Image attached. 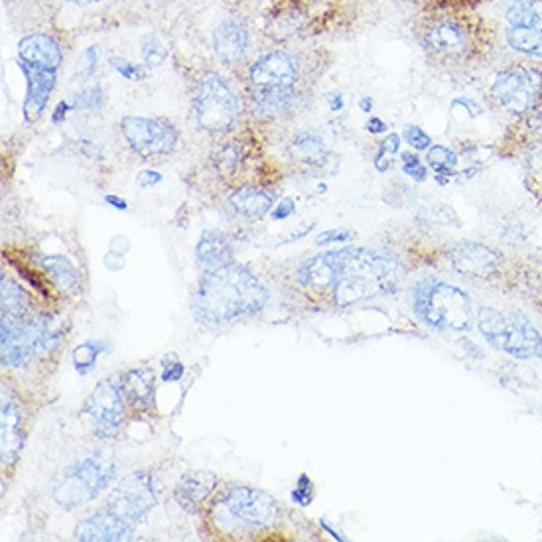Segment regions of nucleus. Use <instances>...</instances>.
<instances>
[{
    "label": "nucleus",
    "instance_id": "1",
    "mask_svg": "<svg viewBox=\"0 0 542 542\" xmlns=\"http://www.w3.org/2000/svg\"><path fill=\"white\" fill-rule=\"evenodd\" d=\"M267 288L241 265L207 271L194 296V312L205 324H225L265 308Z\"/></svg>",
    "mask_w": 542,
    "mask_h": 542
},
{
    "label": "nucleus",
    "instance_id": "2",
    "mask_svg": "<svg viewBox=\"0 0 542 542\" xmlns=\"http://www.w3.org/2000/svg\"><path fill=\"white\" fill-rule=\"evenodd\" d=\"M414 312L440 332H468L474 322L470 296L446 282H420L414 290Z\"/></svg>",
    "mask_w": 542,
    "mask_h": 542
},
{
    "label": "nucleus",
    "instance_id": "3",
    "mask_svg": "<svg viewBox=\"0 0 542 542\" xmlns=\"http://www.w3.org/2000/svg\"><path fill=\"white\" fill-rule=\"evenodd\" d=\"M117 472L115 460L107 452H93L71 464L52 483V497L64 509H77L93 501L109 487Z\"/></svg>",
    "mask_w": 542,
    "mask_h": 542
},
{
    "label": "nucleus",
    "instance_id": "4",
    "mask_svg": "<svg viewBox=\"0 0 542 542\" xmlns=\"http://www.w3.org/2000/svg\"><path fill=\"white\" fill-rule=\"evenodd\" d=\"M397 265L375 251L353 249L336 280V302L351 306L383 292L391 282Z\"/></svg>",
    "mask_w": 542,
    "mask_h": 542
},
{
    "label": "nucleus",
    "instance_id": "5",
    "mask_svg": "<svg viewBox=\"0 0 542 542\" xmlns=\"http://www.w3.org/2000/svg\"><path fill=\"white\" fill-rule=\"evenodd\" d=\"M479 332L499 351L519 359L542 355V338L537 328L519 314H501L491 308L479 310Z\"/></svg>",
    "mask_w": 542,
    "mask_h": 542
},
{
    "label": "nucleus",
    "instance_id": "6",
    "mask_svg": "<svg viewBox=\"0 0 542 542\" xmlns=\"http://www.w3.org/2000/svg\"><path fill=\"white\" fill-rule=\"evenodd\" d=\"M62 328L54 316H34L26 322H2V363L22 365L28 357L56 349Z\"/></svg>",
    "mask_w": 542,
    "mask_h": 542
},
{
    "label": "nucleus",
    "instance_id": "7",
    "mask_svg": "<svg viewBox=\"0 0 542 542\" xmlns=\"http://www.w3.org/2000/svg\"><path fill=\"white\" fill-rule=\"evenodd\" d=\"M239 103L229 83L217 73H205L196 87L194 115L198 125L209 133H225L233 127Z\"/></svg>",
    "mask_w": 542,
    "mask_h": 542
},
{
    "label": "nucleus",
    "instance_id": "8",
    "mask_svg": "<svg viewBox=\"0 0 542 542\" xmlns=\"http://www.w3.org/2000/svg\"><path fill=\"white\" fill-rule=\"evenodd\" d=\"M491 91L507 113H531L542 101V71L527 66L503 69L497 73Z\"/></svg>",
    "mask_w": 542,
    "mask_h": 542
},
{
    "label": "nucleus",
    "instance_id": "9",
    "mask_svg": "<svg viewBox=\"0 0 542 542\" xmlns=\"http://www.w3.org/2000/svg\"><path fill=\"white\" fill-rule=\"evenodd\" d=\"M123 395V385L115 377L101 381L89 395L83 407V416L97 438L109 440L121 434L125 424Z\"/></svg>",
    "mask_w": 542,
    "mask_h": 542
},
{
    "label": "nucleus",
    "instance_id": "10",
    "mask_svg": "<svg viewBox=\"0 0 542 542\" xmlns=\"http://www.w3.org/2000/svg\"><path fill=\"white\" fill-rule=\"evenodd\" d=\"M158 503L154 477L146 472L125 477L107 501V511L135 527Z\"/></svg>",
    "mask_w": 542,
    "mask_h": 542
},
{
    "label": "nucleus",
    "instance_id": "11",
    "mask_svg": "<svg viewBox=\"0 0 542 542\" xmlns=\"http://www.w3.org/2000/svg\"><path fill=\"white\" fill-rule=\"evenodd\" d=\"M221 509L247 527H267L278 515V503L255 487H235L219 501Z\"/></svg>",
    "mask_w": 542,
    "mask_h": 542
},
{
    "label": "nucleus",
    "instance_id": "12",
    "mask_svg": "<svg viewBox=\"0 0 542 542\" xmlns=\"http://www.w3.org/2000/svg\"><path fill=\"white\" fill-rule=\"evenodd\" d=\"M123 135L129 146L142 158L164 156L174 150L178 142L176 129L160 119H144V117H127L121 123Z\"/></svg>",
    "mask_w": 542,
    "mask_h": 542
},
{
    "label": "nucleus",
    "instance_id": "13",
    "mask_svg": "<svg viewBox=\"0 0 542 542\" xmlns=\"http://www.w3.org/2000/svg\"><path fill=\"white\" fill-rule=\"evenodd\" d=\"M20 68L28 81L24 117L28 123H36L42 117L52 91L56 89L58 69L40 66V64H26V62H20Z\"/></svg>",
    "mask_w": 542,
    "mask_h": 542
},
{
    "label": "nucleus",
    "instance_id": "14",
    "mask_svg": "<svg viewBox=\"0 0 542 542\" xmlns=\"http://www.w3.org/2000/svg\"><path fill=\"white\" fill-rule=\"evenodd\" d=\"M424 44L430 52L446 58H462L470 50V32L456 20H440L424 32Z\"/></svg>",
    "mask_w": 542,
    "mask_h": 542
},
{
    "label": "nucleus",
    "instance_id": "15",
    "mask_svg": "<svg viewBox=\"0 0 542 542\" xmlns=\"http://www.w3.org/2000/svg\"><path fill=\"white\" fill-rule=\"evenodd\" d=\"M135 533V527L121 521L117 515L111 511L103 509L95 515L85 517L77 529H75V539L85 542H117L131 541Z\"/></svg>",
    "mask_w": 542,
    "mask_h": 542
},
{
    "label": "nucleus",
    "instance_id": "16",
    "mask_svg": "<svg viewBox=\"0 0 542 542\" xmlns=\"http://www.w3.org/2000/svg\"><path fill=\"white\" fill-rule=\"evenodd\" d=\"M251 79L265 89H290L298 81V66L288 54L272 52L253 64Z\"/></svg>",
    "mask_w": 542,
    "mask_h": 542
},
{
    "label": "nucleus",
    "instance_id": "17",
    "mask_svg": "<svg viewBox=\"0 0 542 542\" xmlns=\"http://www.w3.org/2000/svg\"><path fill=\"white\" fill-rule=\"evenodd\" d=\"M213 50L217 58L227 66L243 62L249 50V34L245 26L235 20L221 22L213 32Z\"/></svg>",
    "mask_w": 542,
    "mask_h": 542
},
{
    "label": "nucleus",
    "instance_id": "18",
    "mask_svg": "<svg viewBox=\"0 0 542 542\" xmlns=\"http://www.w3.org/2000/svg\"><path fill=\"white\" fill-rule=\"evenodd\" d=\"M351 251L353 249L328 251V253H322L314 259L306 261L298 271L300 282L306 286H314V288H324V286L334 284L338 280L339 272L343 269Z\"/></svg>",
    "mask_w": 542,
    "mask_h": 542
},
{
    "label": "nucleus",
    "instance_id": "19",
    "mask_svg": "<svg viewBox=\"0 0 542 542\" xmlns=\"http://www.w3.org/2000/svg\"><path fill=\"white\" fill-rule=\"evenodd\" d=\"M452 265L460 274L485 278L495 272L499 257L493 249L479 243H462L452 251Z\"/></svg>",
    "mask_w": 542,
    "mask_h": 542
},
{
    "label": "nucleus",
    "instance_id": "20",
    "mask_svg": "<svg viewBox=\"0 0 542 542\" xmlns=\"http://www.w3.org/2000/svg\"><path fill=\"white\" fill-rule=\"evenodd\" d=\"M22 412L2 387V464L12 466L22 450Z\"/></svg>",
    "mask_w": 542,
    "mask_h": 542
},
{
    "label": "nucleus",
    "instance_id": "21",
    "mask_svg": "<svg viewBox=\"0 0 542 542\" xmlns=\"http://www.w3.org/2000/svg\"><path fill=\"white\" fill-rule=\"evenodd\" d=\"M215 485H217V475L211 472H192L182 477L174 495H176L178 505L184 511L196 513L205 499L213 493Z\"/></svg>",
    "mask_w": 542,
    "mask_h": 542
},
{
    "label": "nucleus",
    "instance_id": "22",
    "mask_svg": "<svg viewBox=\"0 0 542 542\" xmlns=\"http://www.w3.org/2000/svg\"><path fill=\"white\" fill-rule=\"evenodd\" d=\"M18 58L26 64L60 68L62 52L58 42L48 34H30L18 44Z\"/></svg>",
    "mask_w": 542,
    "mask_h": 542
},
{
    "label": "nucleus",
    "instance_id": "23",
    "mask_svg": "<svg viewBox=\"0 0 542 542\" xmlns=\"http://www.w3.org/2000/svg\"><path fill=\"white\" fill-rule=\"evenodd\" d=\"M196 261L204 271H213L231 263V245L227 237L217 231H205L196 247Z\"/></svg>",
    "mask_w": 542,
    "mask_h": 542
},
{
    "label": "nucleus",
    "instance_id": "24",
    "mask_svg": "<svg viewBox=\"0 0 542 542\" xmlns=\"http://www.w3.org/2000/svg\"><path fill=\"white\" fill-rule=\"evenodd\" d=\"M123 393L129 403L140 410L148 412L154 407V373L152 369H135L129 371L123 379Z\"/></svg>",
    "mask_w": 542,
    "mask_h": 542
},
{
    "label": "nucleus",
    "instance_id": "25",
    "mask_svg": "<svg viewBox=\"0 0 542 542\" xmlns=\"http://www.w3.org/2000/svg\"><path fill=\"white\" fill-rule=\"evenodd\" d=\"M229 204L245 217H263L271 211L272 194L259 188H239L231 194Z\"/></svg>",
    "mask_w": 542,
    "mask_h": 542
},
{
    "label": "nucleus",
    "instance_id": "26",
    "mask_svg": "<svg viewBox=\"0 0 542 542\" xmlns=\"http://www.w3.org/2000/svg\"><path fill=\"white\" fill-rule=\"evenodd\" d=\"M292 105V93L288 89H265L253 97V111L257 117L272 119L284 115Z\"/></svg>",
    "mask_w": 542,
    "mask_h": 542
},
{
    "label": "nucleus",
    "instance_id": "27",
    "mask_svg": "<svg viewBox=\"0 0 542 542\" xmlns=\"http://www.w3.org/2000/svg\"><path fill=\"white\" fill-rule=\"evenodd\" d=\"M507 42L513 50L542 60V28L509 26Z\"/></svg>",
    "mask_w": 542,
    "mask_h": 542
},
{
    "label": "nucleus",
    "instance_id": "28",
    "mask_svg": "<svg viewBox=\"0 0 542 542\" xmlns=\"http://www.w3.org/2000/svg\"><path fill=\"white\" fill-rule=\"evenodd\" d=\"M2 322H22L26 312V294L24 290L2 276Z\"/></svg>",
    "mask_w": 542,
    "mask_h": 542
},
{
    "label": "nucleus",
    "instance_id": "29",
    "mask_svg": "<svg viewBox=\"0 0 542 542\" xmlns=\"http://www.w3.org/2000/svg\"><path fill=\"white\" fill-rule=\"evenodd\" d=\"M42 269L52 276V280L56 282V286L64 292H69L77 286L79 276L75 267L71 265V261L62 257V255H50V257H42Z\"/></svg>",
    "mask_w": 542,
    "mask_h": 542
},
{
    "label": "nucleus",
    "instance_id": "30",
    "mask_svg": "<svg viewBox=\"0 0 542 542\" xmlns=\"http://www.w3.org/2000/svg\"><path fill=\"white\" fill-rule=\"evenodd\" d=\"M507 22L511 26L542 28V4L537 0H515L507 10Z\"/></svg>",
    "mask_w": 542,
    "mask_h": 542
},
{
    "label": "nucleus",
    "instance_id": "31",
    "mask_svg": "<svg viewBox=\"0 0 542 542\" xmlns=\"http://www.w3.org/2000/svg\"><path fill=\"white\" fill-rule=\"evenodd\" d=\"M292 152L296 154V158H300L302 162H306L310 166H320L326 160L324 140L320 136L312 135V133L296 136L292 142Z\"/></svg>",
    "mask_w": 542,
    "mask_h": 542
},
{
    "label": "nucleus",
    "instance_id": "32",
    "mask_svg": "<svg viewBox=\"0 0 542 542\" xmlns=\"http://www.w3.org/2000/svg\"><path fill=\"white\" fill-rule=\"evenodd\" d=\"M101 353V345L99 343H93V341H87V343H81L73 349L71 353V359H73V367L77 369L79 375H87L93 367H95V361Z\"/></svg>",
    "mask_w": 542,
    "mask_h": 542
},
{
    "label": "nucleus",
    "instance_id": "33",
    "mask_svg": "<svg viewBox=\"0 0 542 542\" xmlns=\"http://www.w3.org/2000/svg\"><path fill=\"white\" fill-rule=\"evenodd\" d=\"M140 56H142V62L148 68H160L166 62V58H168V50H166V46L156 36H146L142 40Z\"/></svg>",
    "mask_w": 542,
    "mask_h": 542
},
{
    "label": "nucleus",
    "instance_id": "34",
    "mask_svg": "<svg viewBox=\"0 0 542 542\" xmlns=\"http://www.w3.org/2000/svg\"><path fill=\"white\" fill-rule=\"evenodd\" d=\"M426 158H428V164L432 166V170L438 174H450L458 162V156L446 146H432L428 150Z\"/></svg>",
    "mask_w": 542,
    "mask_h": 542
},
{
    "label": "nucleus",
    "instance_id": "35",
    "mask_svg": "<svg viewBox=\"0 0 542 542\" xmlns=\"http://www.w3.org/2000/svg\"><path fill=\"white\" fill-rule=\"evenodd\" d=\"M215 166H217V170H219L223 176H231V174L237 170V166H239V152H237V148H235V146H225V148L217 154Z\"/></svg>",
    "mask_w": 542,
    "mask_h": 542
},
{
    "label": "nucleus",
    "instance_id": "36",
    "mask_svg": "<svg viewBox=\"0 0 542 542\" xmlns=\"http://www.w3.org/2000/svg\"><path fill=\"white\" fill-rule=\"evenodd\" d=\"M290 497L294 503H298L302 507H308L312 503L314 495H312V483H310L308 475L302 474L298 477V487L290 493Z\"/></svg>",
    "mask_w": 542,
    "mask_h": 542
},
{
    "label": "nucleus",
    "instance_id": "37",
    "mask_svg": "<svg viewBox=\"0 0 542 542\" xmlns=\"http://www.w3.org/2000/svg\"><path fill=\"white\" fill-rule=\"evenodd\" d=\"M101 95H103V93H101L99 87L87 89V91H83V93L77 95L75 107H79V109H97V107L101 105V101H103Z\"/></svg>",
    "mask_w": 542,
    "mask_h": 542
},
{
    "label": "nucleus",
    "instance_id": "38",
    "mask_svg": "<svg viewBox=\"0 0 542 542\" xmlns=\"http://www.w3.org/2000/svg\"><path fill=\"white\" fill-rule=\"evenodd\" d=\"M403 170H405V174H408L414 180H418V182L426 180V168L412 154H403Z\"/></svg>",
    "mask_w": 542,
    "mask_h": 542
},
{
    "label": "nucleus",
    "instance_id": "39",
    "mask_svg": "<svg viewBox=\"0 0 542 542\" xmlns=\"http://www.w3.org/2000/svg\"><path fill=\"white\" fill-rule=\"evenodd\" d=\"M403 136H405V140H407L408 144H410L412 148H416V150H424V148H428L430 142H432L430 136L426 135L420 127H407Z\"/></svg>",
    "mask_w": 542,
    "mask_h": 542
},
{
    "label": "nucleus",
    "instance_id": "40",
    "mask_svg": "<svg viewBox=\"0 0 542 542\" xmlns=\"http://www.w3.org/2000/svg\"><path fill=\"white\" fill-rule=\"evenodd\" d=\"M162 367H164V371H162V381L164 383H174V381H180L182 379V375H184V365L180 363V361H162Z\"/></svg>",
    "mask_w": 542,
    "mask_h": 542
},
{
    "label": "nucleus",
    "instance_id": "41",
    "mask_svg": "<svg viewBox=\"0 0 542 542\" xmlns=\"http://www.w3.org/2000/svg\"><path fill=\"white\" fill-rule=\"evenodd\" d=\"M111 64H113V68L117 69L123 77L131 79V81H140V79L144 77V71H142V69L138 68V66H133V64H129V62H125V60H113Z\"/></svg>",
    "mask_w": 542,
    "mask_h": 542
},
{
    "label": "nucleus",
    "instance_id": "42",
    "mask_svg": "<svg viewBox=\"0 0 542 542\" xmlns=\"http://www.w3.org/2000/svg\"><path fill=\"white\" fill-rule=\"evenodd\" d=\"M292 213H294V202H292V200H284V202H280V204L274 207L272 219H274V221H282V219L290 217Z\"/></svg>",
    "mask_w": 542,
    "mask_h": 542
},
{
    "label": "nucleus",
    "instance_id": "43",
    "mask_svg": "<svg viewBox=\"0 0 542 542\" xmlns=\"http://www.w3.org/2000/svg\"><path fill=\"white\" fill-rule=\"evenodd\" d=\"M349 233L345 231H328L324 235H320V239L316 241L318 245H328V243H339V241H347Z\"/></svg>",
    "mask_w": 542,
    "mask_h": 542
},
{
    "label": "nucleus",
    "instance_id": "44",
    "mask_svg": "<svg viewBox=\"0 0 542 542\" xmlns=\"http://www.w3.org/2000/svg\"><path fill=\"white\" fill-rule=\"evenodd\" d=\"M162 180V176L158 174V172H152V170H144V172H140V176H138V182H140V186H156L158 182Z\"/></svg>",
    "mask_w": 542,
    "mask_h": 542
},
{
    "label": "nucleus",
    "instance_id": "45",
    "mask_svg": "<svg viewBox=\"0 0 542 542\" xmlns=\"http://www.w3.org/2000/svg\"><path fill=\"white\" fill-rule=\"evenodd\" d=\"M399 146H401V136H387V138L383 140V144H381V152H385V154H387V152H389V154H397V152H399Z\"/></svg>",
    "mask_w": 542,
    "mask_h": 542
},
{
    "label": "nucleus",
    "instance_id": "46",
    "mask_svg": "<svg viewBox=\"0 0 542 542\" xmlns=\"http://www.w3.org/2000/svg\"><path fill=\"white\" fill-rule=\"evenodd\" d=\"M385 129H387V125L381 119H369V123H367V131L373 133V135L385 133Z\"/></svg>",
    "mask_w": 542,
    "mask_h": 542
},
{
    "label": "nucleus",
    "instance_id": "47",
    "mask_svg": "<svg viewBox=\"0 0 542 542\" xmlns=\"http://www.w3.org/2000/svg\"><path fill=\"white\" fill-rule=\"evenodd\" d=\"M531 125H533V129H537L542 133V103L537 107V111H535V115L531 119Z\"/></svg>",
    "mask_w": 542,
    "mask_h": 542
},
{
    "label": "nucleus",
    "instance_id": "48",
    "mask_svg": "<svg viewBox=\"0 0 542 542\" xmlns=\"http://www.w3.org/2000/svg\"><path fill=\"white\" fill-rule=\"evenodd\" d=\"M66 109H69L68 103H60L56 113H54V123H62L64 121V115H66Z\"/></svg>",
    "mask_w": 542,
    "mask_h": 542
},
{
    "label": "nucleus",
    "instance_id": "49",
    "mask_svg": "<svg viewBox=\"0 0 542 542\" xmlns=\"http://www.w3.org/2000/svg\"><path fill=\"white\" fill-rule=\"evenodd\" d=\"M105 200H107V204H111L113 205V207L121 209V211H125V209H127V202H123L121 198H115V196H107Z\"/></svg>",
    "mask_w": 542,
    "mask_h": 542
},
{
    "label": "nucleus",
    "instance_id": "50",
    "mask_svg": "<svg viewBox=\"0 0 542 542\" xmlns=\"http://www.w3.org/2000/svg\"><path fill=\"white\" fill-rule=\"evenodd\" d=\"M330 101H332V109L339 111L343 107V101H341V95L339 93H332L330 95Z\"/></svg>",
    "mask_w": 542,
    "mask_h": 542
},
{
    "label": "nucleus",
    "instance_id": "51",
    "mask_svg": "<svg viewBox=\"0 0 542 542\" xmlns=\"http://www.w3.org/2000/svg\"><path fill=\"white\" fill-rule=\"evenodd\" d=\"M361 109H363L365 113H369V109H371V101H369V99H363V101H361Z\"/></svg>",
    "mask_w": 542,
    "mask_h": 542
},
{
    "label": "nucleus",
    "instance_id": "52",
    "mask_svg": "<svg viewBox=\"0 0 542 542\" xmlns=\"http://www.w3.org/2000/svg\"><path fill=\"white\" fill-rule=\"evenodd\" d=\"M71 4H93V2H99V0H68Z\"/></svg>",
    "mask_w": 542,
    "mask_h": 542
}]
</instances>
